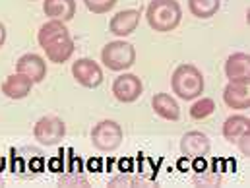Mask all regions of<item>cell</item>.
I'll use <instances>...</instances> for the list:
<instances>
[{"mask_svg":"<svg viewBox=\"0 0 250 188\" xmlns=\"http://www.w3.org/2000/svg\"><path fill=\"white\" fill-rule=\"evenodd\" d=\"M43 12L51 20L66 23L76 16V0H43Z\"/></svg>","mask_w":250,"mask_h":188,"instance_id":"obj_16","label":"cell"},{"mask_svg":"<svg viewBox=\"0 0 250 188\" xmlns=\"http://www.w3.org/2000/svg\"><path fill=\"white\" fill-rule=\"evenodd\" d=\"M194 183H196V185H209V187H217V185L221 183V179H219L217 175H213V177H202V179H194Z\"/></svg>","mask_w":250,"mask_h":188,"instance_id":"obj_25","label":"cell"},{"mask_svg":"<svg viewBox=\"0 0 250 188\" xmlns=\"http://www.w3.org/2000/svg\"><path fill=\"white\" fill-rule=\"evenodd\" d=\"M247 130H250V119L245 115H231L225 123H223V138L231 144H235L241 134H245Z\"/></svg>","mask_w":250,"mask_h":188,"instance_id":"obj_18","label":"cell"},{"mask_svg":"<svg viewBox=\"0 0 250 188\" xmlns=\"http://www.w3.org/2000/svg\"><path fill=\"white\" fill-rule=\"evenodd\" d=\"M209 147H211V144H209L208 134H204L200 130H190L181 140V151L188 159H198V157L208 155Z\"/></svg>","mask_w":250,"mask_h":188,"instance_id":"obj_8","label":"cell"},{"mask_svg":"<svg viewBox=\"0 0 250 188\" xmlns=\"http://www.w3.org/2000/svg\"><path fill=\"white\" fill-rule=\"evenodd\" d=\"M144 91V84L136 74H121L113 82V95L121 103H134Z\"/></svg>","mask_w":250,"mask_h":188,"instance_id":"obj_7","label":"cell"},{"mask_svg":"<svg viewBox=\"0 0 250 188\" xmlns=\"http://www.w3.org/2000/svg\"><path fill=\"white\" fill-rule=\"evenodd\" d=\"M225 76L229 82L250 84V57L247 53H233L225 61Z\"/></svg>","mask_w":250,"mask_h":188,"instance_id":"obj_12","label":"cell"},{"mask_svg":"<svg viewBox=\"0 0 250 188\" xmlns=\"http://www.w3.org/2000/svg\"><path fill=\"white\" fill-rule=\"evenodd\" d=\"M83 4L93 14H105L117 4V0H83Z\"/></svg>","mask_w":250,"mask_h":188,"instance_id":"obj_21","label":"cell"},{"mask_svg":"<svg viewBox=\"0 0 250 188\" xmlns=\"http://www.w3.org/2000/svg\"><path fill=\"white\" fill-rule=\"evenodd\" d=\"M33 136L43 146H59L66 136V125L59 117H43L33 126Z\"/></svg>","mask_w":250,"mask_h":188,"instance_id":"obj_5","label":"cell"},{"mask_svg":"<svg viewBox=\"0 0 250 188\" xmlns=\"http://www.w3.org/2000/svg\"><path fill=\"white\" fill-rule=\"evenodd\" d=\"M43 51H45V55H47V59L51 63L62 64L66 61H70V57L76 51V45H74V39L70 35H64L61 39L49 43L47 47H43Z\"/></svg>","mask_w":250,"mask_h":188,"instance_id":"obj_14","label":"cell"},{"mask_svg":"<svg viewBox=\"0 0 250 188\" xmlns=\"http://www.w3.org/2000/svg\"><path fill=\"white\" fill-rule=\"evenodd\" d=\"M31 2H33V0H31Z\"/></svg>","mask_w":250,"mask_h":188,"instance_id":"obj_27","label":"cell"},{"mask_svg":"<svg viewBox=\"0 0 250 188\" xmlns=\"http://www.w3.org/2000/svg\"><path fill=\"white\" fill-rule=\"evenodd\" d=\"M16 72L27 76L33 84H39V82H43L47 78V63H45L43 57H39L35 53H27V55L18 59Z\"/></svg>","mask_w":250,"mask_h":188,"instance_id":"obj_9","label":"cell"},{"mask_svg":"<svg viewBox=\"0 0 250 188\" xmlns=\"http://www.w3.org/2000/svg\"><path fill=\"white\" fill-rule=\"evenodd\" d=\"M6 43V27H4V23H0V47Z\"/></svg>","mask_w":250,"mask_h":188,"instance_id":"obj_26","label":"cell"},{"mask_svg":"<svg viewBox=\"0 0 250 188\" xmlns=\"http://www.w3.org/2000/svg\"><path fill=\"white\" fill-rule=\"evenodd\" d=\"M64 35H70L68 27L64 25V21H59V20H49L47 23L41 25L39 33H37V41H39V47H47L49 43L61 39Z\"/></svg>","mask_w":250,"mask_h":188,"instance_id":"obj_17","label":"cell"},{"mask_svg":"<svg viewBox=\"0 0 250 188\" xmlns=\"http://www.w3.org/2000/svg\"><path fill=\"white\" fill-rule=\"evenodd\" d=\"M138 23H140V12L138 10H121L111 18L109 31L117 37H128L136 31Z\"/></svg>","mask_w":250,"mask_h":188,"instance_id":"obj_11","label":"cell"},{"mask_svg":"<svg viewBox=\"0 0 250 188\" xmlns=\"http://www.w3.org/2000/svg\"><path fill=\"white\" fill-rule=\"evenodd\" d=\"M123 138H125L123 128L117 121L105 119V121L97 123L91 130V144L95 149H99L103 153H111V151L119 149L123 144Z\"/></svg>","mask_w":250,"mask_h":188,"instance_id":"obj_4","label":"cell"},{"mask_svg":"<svg viewBox=\"0 0 250 188\" xmlns=\"http://www.w3.org/2000/svg\"><path fill=\"white\" fill-rule=\"evenodd\" d=\"M72 76L80 85H83L87 89H95L103 82L101 66L95 61H91V59H78L76 63L72 64Z\"/></svg>","mask_w":250,"mask_h":188,"instance_id":"obj_6","label":"cell"},{"mask_svg":"<svg viewBox=\"0 0 250 188\" xmlns=\"http://www.w3.org/2000/svg\"><path fill=\"white\" fill-rule=\"evenodd\" d=\"M151 107L155 111L157 117L165 119V121H179L181 119V109H179V103L169 95V93H155L153 99H151Z\"/></svg>","mask_w":250,"mask_h":188,"instance_id":"obj_15","label":"cell"},{"mask_svg":"<svg viewBox=\"0 0 250 188\" xmlns=\"http://www.w3.org/2000/svg\"><path fill=\"white\" fill-rule=\"evenodd\" d=\"M235 144L239 146V149H241L243 155H250V130H247L245 134H241V138Z\"/></svg>","mask_w":250,"mask_h":188,"instance_id":"obj_24","label":"cell"},{"mask_svg":"<svg viewBox=\"0 0 250 188\" xmlns=\"http://www.w3.org/2000/svg\"><path fill=\"white\" fill-rule=\"evenodd\" d=\"M204 74L194 66V64H181L175 68L171 76V87L173 93H177L179 99L192 101L198 99L204 93Z\"/></svg>","mask_w":250,"mask_h":188,"instance_id":"obj_2","label":"cell"},{"mask_svg":"<svg viewBox=\"0 0 250 188\" xmlns=\"http://www.w3.org/2000/svg\"><path fill=\"white\" fill-rule=\"evenodd\" d=\"M119 185L134 187V185H142V181H140V179H132V177H128V175H119V177H115V179L109 181V187H119Z\"/></svg>","mask_w":250,"mask_h":188,"instance_id":"obj_23","label":"cell"},{"mask_svg":"<svg viewBox=\"0 0 250 188\" xmlns=\"http://www.w3.org/2000/svg\"><path fill=\"white\" fill-rule=\"evenodd\" d=\"M223 101L229 109H237V111L250 109V84L229 82L223 89Z\"/></svg>","mask_w":250,"mask_h":188,"instance_id":"obj_10","label":"cell"},{"mask_svg":"<svg viewBox=\"0 0 250 188\" xmlns=\"http://www.w3.org/2000/svg\"><path fill=\"white\" fill-rule=\"evenodd\" d=\"M31 87H33V82L27 78V76H23V74H20V72H16V74H10L4 82H2V93L8 97V99H25L29 93H31Z\"/></svg>","mask_w":250,"mask_h":188,"instance_id":"obj_13","label":"cell"},{"mask_svg":"<svg viewBox=\"0 0 250 188\" xmlns=\"http://www.w3.org/2000/svg\"><path fill=\"white\" fill-rule=\"evenodd\" d=\"M101 63L113 72H125L136 63V49L126 41H111L101 51Z\"/></svg>","mask_w":250,"mask_h":188,"instance_id":"obj_3","label":"cell"},{"mask_svg":"<svg viewBox=\"0 0 250 188\" xmlns=\"http://www.w3.org/2000/svg\"><path fill=\"white\" fill-rule=\"evenodd\" d=\"M221 0H188V10L192 16L200 20H208L217 14Z\"/></svg>","mask_w":250,"mask_h":188,"instance_id":"obj_19","label":"cell"},{"mask_svg":"<svg viewBox=\"0 0 250 188\" xmlns=\"http://www.w3.org/2000/svg\"><path fill=\"white\" fill-rule=\"evenodd\" d=\"M149 27L157 33H167L179 27L183 20V8L177 0H151L146 10Z\"/></svg>","mask_w":250,"mask_h":188,"instance_id":"obj_1","label":"cell"},{"mask_svg":"<svg viewBox=\"0 0 250 188\" xmlns=\"http://www.w3.org/2000/svg\"><path fill=\"white\" fill-rule=\"evenodd\" d=\"M215 111V101L211 97H202L190 107V117L194 121H204Z\"/></svg>","mask_w":250,"mask_h":188,"instance_id":"obj_20","label":"cell"},{"mask_svg":"<svg viewBox=\"0 0 250 188\" xmlns=\"http://www.w3.org/2000/svg\"><path fill=\"white\" fill-rule=\"evenodd\" d=\"M62 187H78V185H82V187H87V179L85 177H82V175H68V177H61V181H59Z\"/></svg>","mask_w":250,"mask_h":188,"instance_id":"obj_22","label":"cell"}]
</instances>
